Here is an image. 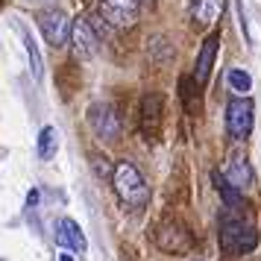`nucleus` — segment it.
I'll list each match as a JSON object with an SVG mask.
<instances>
[{
    "instance_id": "nucleus-18",
    "label": "nucleus",
    "mask_w": 261,
    "mask_h": 261,
    "mask_svg": "<svg viewBox=\"0 0 261 261\" xmlns=\"http://www.w3.org/2000/svg\"><path fill=\"white\" fill-rule=\"evenodd\" d=\"M27 202H30V205H36V202H38V191H36V188L27 194Z\"/></svg>"
},
{
    "instance_id": "nucleus-15",
    "label": "nucleus",
    "mask_w": 261,
    "mask_h": 261,
    "mask_svg": "<svg viewBox=\"0 0 261 261\" xmlns=\"http://www.w3.org/2000/svg\"><path fill=\"white\" fill-rule=\"evenodd\" d=\"M212 179H214V188L220 191V197H223L226 205H229V208H238V205H241V188H235V185L229 182V176H226V173H217V170L212 173Z\"/></svg>"
},
{
    "instance_id": "nucleus-12",
    "label": "nucleus",
    "mask_w": 261,
    "mask_h": 261,
    "mask_svg": "<svg viewBox=\"0 0 261 261\" xmlns=\"http://www.w3.org/2000/svg\"><path fill=\"white\" fill-rule=\"evenodd\" d=\"M217 44H220V36H208L202 41V50L197 56V68H194V80L197 83H208V73H212V65H214V56H217Z\"/></svg>"
},
{
    "instance_id": "nucleus-19",
    "label": "nucleus",
    "mask_w": 261,
    "mask_h": 261,
    "mask_svg": "<svg viewBox=\"0 0 261 261\" xmlns=\"http://www.w3.org/2000/svg\"><path fill=\"white\" fill-rule=\"evenodd\" d=\"M59 261H76V258H73L71 252H62V255H59Z\"/></svg>"
},
{
    "instance_id": "nucleus-13",
    "label": "nucleus",
    "mask_w": 261,
    "mask_h": 261,
    "mask_svg": "<svg viewBox=\"0 0 261 261\" xmlns=\"http://www.w3.org/2000/svg\"><path fill=\"white\" fill-rule=\"evenodd\" d=\"M226 176H229V182H232L235 188H241V191L247 188L249 182H252V170H249L247 159H244V155H235V159L229 162V173H226Z\"/></svg>"
},
{
    "instance_id": "nucleus-2",
    "label": "nucleus",
    "mask_w": 261,
    "mask_h": 261,
    "mask_svg": "<svg viewBox=\"0 0 261 261\" xmlns=\"http://www.w3.org/2000/svg\"><path fill=\"white\" fill-rule=\"evenodd\" d=\"M258 244V232L255 226L247 223L244 217H232V214H223L220 220V247L226 252H249Z\"/></svg>"
},
{
    "instance_id": "nucleus-10",
    "label": "nucleus",
    "mask_w": 261,
    "mask_h": 261,
    "mask_svg": "<svg viewBox=\"0 0 261 261\" xmlns=\"http://www.w3.org/2000/svg\"><path fill=\"white\" fill-rule=\"evenodd\" d=\"M56 241H59L62 247H71L73 252H85V249H88V241H85L83 229H80V223L71 220V217H62V220H59Z\"/></svg>"
},
{
    "instance_id": "nucleus-16",
    "label": "nucleus",
    "mask_w": 261,
    "mask_h": 261,
    "mask_svg": "<svg viewBox=\"0 0 261 261\" xmlns=\"http://www.w3.org/2000/svg\"><path fill=\"white\" fill-rule=\"evenodd\" d=\"M21 36H24V47H27V56H30V71H33V76H36V80H41V76H44V62H41L38 44L33 41V36H30L27 30H21Z\"/></svg>"
},
{
    "instance_id": "nucleus-6",
    "label": "nucleus",
    "mask_w": 261,
    "mask_h": 261,
    "mask_svg": "<svg viewBox=\"0 0 261 261\" xmlns=\"http://www.w3.org/2000/svg\"><path fill=\"white\" fill-rule=\"evenodd\" d=\"M141 0H100V15L112 27H132L138 21Z\"/></svg>"
},
{
    "instance_id": "nucleus-4",
    "label": "nucleus",
    "mask_w": 261,
    "mask_h": 261,
    "mask_svg": "<svg viewBox=\"0 0 261 261\" xmlns=\"http://www.w3.org/2000/svg\"><path fill=\"white\" fill-rule=\"evenodd\" d=\"M38 30H41V36L47 38L50 47L56 50L71 41L73 24L68 21V15L62 12V9H44V12H38Z\"/></svg>"
},
{
    "instance_id": "nucleus-11",
    "label": "nucleus",
    "mask_w": 261,
    "mask_h": 261,
    "mask_svg": "<svg viewBox=\"0 0 261 261\" xmlns=\"http://www.w3.org/2000/svg\"><path fill=\"white\" fill-rule=\"evenodd\" d=\"M226 9V0H191V18L200 27H212Z\"/></svg>"
},
{
    "instance_id": "nucleus-3",
    "label": "nucleus",
    "mask_w": 261,
    "mask_h": 261,
    "mask_svg": "<svg viewBox=\"0 0 261 261\" xmlns=\"http://www.w3.org/2000/svg\"><path fill=\"white\" fill-rule=\"evenodd\" d=\"M252 115H255V109H252L249 97L241 94L235 100H229V106H226V129H229V135L235 141L249 138V132H252Z\"/></svg>"
},
{
    "instance_id": "nucleus-9",
    "label": "nucleus",
    "mask_w": 261,
    "mask_h": 261,
    "mask_svg": "<svg viewBox=\"0 0 261 261\" xmlns=\"http://www.w3.org/2000/svg\"><path fill=\"white\" fill-rule=\"evenodd\" d=\"M159 123H162V97L159 94H144L141 100V129L147 138L159 135Z\"/></svg>"
},
{
    "instance_id": "nucleus-17",
    "label": "nucleus",
    "mask_w": 261,
    "mask_h": 261,
    "mask_svg": "<svg viewBox=\"0 0 261 261\" xmlns=\"http://www.w3.org/2000/svg\"><path fill=\"white\" fill-rule=\"evenodd\" d=\"M229 85H232V91L235 94H244L247 97L249 94V88H252V76H249L247 71H241V68H235V71H229Z\"/></svg>"
},
{
    "instance_id": "nucleus-14",
    "label": "nucleus",
    "mask_w": 261,
    "mask_h": 261,
    "mask_svg": "<svg viewBox=\"0 0 261 261\" xmlns=\"http://www.w3.org/2000/svg\"><path fill=\"white\" fill-rule=\"evenodd\" d=\"M56 150H59V132L53 129V126H44L41 135H38V147H36L38 159L41 162H50L56 155Z\"/></svg>"
},
{
    "instance_id": "nucleus-8",
    "label": "nucleus",
    "mask_w": 261,
    "mask_h": 261,
    "mask_svg": "<svg viewBox=\"0 0 261 261\" xmlns=\"http://www.w3.org/2000/svg\"><path fill=\"white\" fill-rule=\"evenodd\" d=\"M155 244H159V249H165V252L182 255V252L191 249V235L182 229V226L167 223V226H162V229L155 232Z\"/></svg>"
},
{
    "instance_id": "nucleus-1",
    "label": "nucleus",
    "mask_w": 261,
    "mask_h": 261,
    "mask_svg": "<svg viewBox=\"0 0 261 261\" xmlns=\"http://www.w3.org/2000/svg\"><path fill=\"white\" fill-rule=\"evenodd\" d=\"M112 185H115V194L120 197L123 205L129 208H144L147 200H150V188L144 182L141 170L132 165V162H118L115 170H112Z\"/></svg>"
},
{
    "instance_id": "nucleus-5",
    "label": "nucleus",
    "mask_w": 261,
    "mask_h": 261,
    "mask_svg": "<svg viewBox=\"0 0 261 261\" xmlns=\"http://www.w3.org/2000/svg\"><path fill=\"white\" fill-rule=\"evenodd\" d=\"M88 123H91L94 135L103 138V141H115L120 135V118L115 115V109L109 103H94L88 109Z\"/></svg>"
},
{
    "instance_id": "nucleus-7",
    "label": "nucleus",
    "mask_w": 261,
    "mask_h": 261,
    "mask_svg": "<svg viewBox=\"0 0 261 261\" xmlns=\"http://www.w3.org/2000/svg\"><path fill=\"white\" fill-rule=\"evenodd\" d=\"M71 44H73V56H76V59H91V56L97 53L100 36L94 33V27L88 24V18H80V21H73Z\"/></svg>"
}]
</instances>
